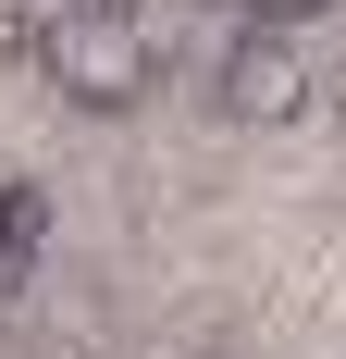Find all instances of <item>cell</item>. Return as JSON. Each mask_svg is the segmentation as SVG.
Listing matches in <instances>:
<instances>
[{
  "label": "cell",
  "instance_id": "obj_1",
  "mask_svg": "<svg viewBox=\"0 0 346 359\" xmlns=\"http://www.w3.org/2000/svg\"><path fill=\"white\" fill-rule=\"evenodd\" d=\"M37 62H50V87H62L74 111H137L148 74H161V37H148L124 0H74V13L37 25Z\"/></svg>",
  "mask_w": 346,
  "mask_h": 359
},
{
  "label": "cell",
  "instance_id": "obj_2",
  "mask_svg": "<svg viewBox=\"0 0 346 359\" xmlns=\"http://www.w3.org/2000/svg\"><path fill=\"white\" fill-rule=\"evenodd\" d=\"M210 111L247 124V137H284V124L310 111V50L272 37V25H235L223 37V74H210Z\"/></svg>",
  "mask_w": 346,
  "mask_h": 359
},
{
  "label": "cell",
  "instance_id": "obj_3",
  "mask_svg": "<svg viewBox=\"0 0 346 359\" xmlns=\"http://www.w3.org/2000/svg\"><path fill=\"white\" fill-rule=\"evenodd\" d=\"M37 248H50V198L37 186H0V297L37 273Z\"/></svg>",
  "mask_w": 346,
  "mask_h": 359
},
{
  "label": "cell",
  "instance_id": "obj_4",
  "mask_svg": "<svg viewBox=\"0 0 346 359\" xmlns=\"http://www.w3.org/2000/svg\"><path fill=\"white\" fill-rule=\"evenodd\" d=\"M334 0H247V25H272V37H297V25H321Z\"/></svg>",
  "mask_w": 346,
  "mask_h": 359
}]
</instances>
